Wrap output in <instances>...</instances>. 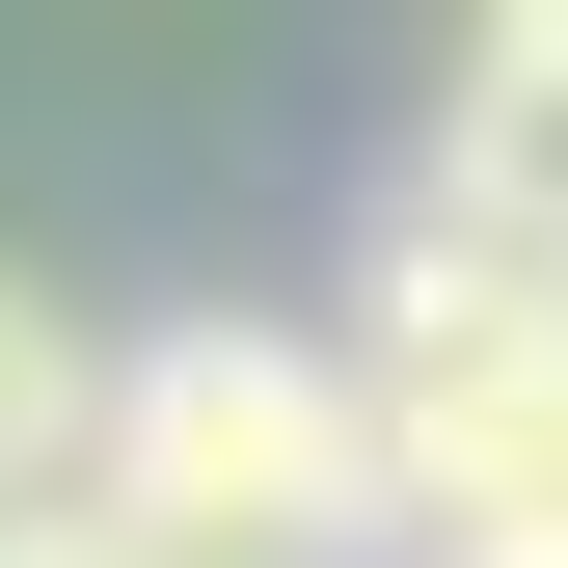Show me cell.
Returning <instances> with one entry per match:
<instances>
[{
    "mask_svg": "<svg viewBox=\"0 0 568 568\" xmlns=\"http://www.w3.org/2000/svg\"><path fill=\"white\" fill-rule=\"evenodd\" d=\"M0 568H109V515H0Z\"/></svg>",
    "mask_w": 568,
    "mask_h": 568,
    "instance_id": "cell-4",
    "label": "cell"
},
{
    "mask_svg": "<svg viewBox=\"0 0 568 568\" xmlns=\"http://www.w3.org/2000/svg\"><path fill=\"white\" fill-rule=\"evenodd\" d=\"M54 515H109V568H379V406L298 325H135Z\"/></svg>",
    "mask_w": 568,
    "mask_h": 568,
    "instance_id": "cell-1",
    "label": "cell"
},
{
    "mask_svg": "<svg viewBox=\"0 0 568 568\" xmlns=\"http://www.w3.org/2000/svg\"><path fill=\"white\" fill-rule=\"evenodd\" d=\"M82 406H109V325L54 298V271H0V515L82 487Z\"/></svg>",
    "mask_w": 568,
    "mask_h": 568,
    "instance_id": "cell-3",
    "label": "cell"
},
{
    "mask_svg": "<svg viewBox=\"0 0 568 568\" xmlns=\"http://www.w3.org/2000/svg\"><path fill=\"white\" fill-rule=\"evenodd\" d=\"M434 217H487V244H568V0H460Z\"/></svg>",
    "mask_w": 568,
    "mask_h": 568,
    "instance_id": "cell-2",
    "label": "cell"
}]
</instances>
